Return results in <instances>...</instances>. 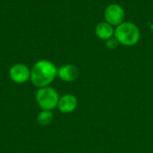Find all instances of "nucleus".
I'll list each match as a JSON object with an SVG mask.
<instances>
[{
    "label": "nucleus",
    "instance_id": "f257e3e1",
    "mask_svg": "<svg viewBox=\"0 0 153 153\" xmlns=\"http://www.w3.org/2000/svg\"><path fill=\"white\" fill-rule=\"evenodd\" d=\"M57 69L53 63L48 60H39L30 71V80L32 83L39 88L47 87L56 77Z\"/></svg>",
    "mask_w": 153,
    "mask_h": 153
},
{
    "label": "nucleus",
    "instance_id": "f03ea898",
    "mask_svg": "<svg viewBox=\"0 0 153 153\" xmlns=\"http://www.w3.org/2000/svg\"><path fill=\"white\" fill-rule=\"evenodd\" d=\"M114 37L118 43L126 47L136 45L141 38V32L138 26L130 22H124L117 26Z\"/></svg>",
    "mask_w": 153,
    "mask_h": 153
},
{
    "label": "nucleus",
    "instance_id": "7ed1b4c3",
    "mask_svg": "<svg viewBox=\"0 0 153 153\" xmlns=\"http://www.w3.org/2000/svg\"><path fill=\"white\" fill-rule=\"evenodd\" d=\"M36 100L39 106L43 110H51L57 107L59 95L54 88L47 86L38 90Z\"/></svg>",
    "mask_w": 153,
    "mask_h": 153
},
{
    "label": "nucleus",
    "instance_id": "20e7f679",
    "mask_svg": "<svg viewBox=\"0 0 153 153\" xmlns=\"http://www.w3.org/2000/svg\"><path fill=\"white\" fill-rule=\"evenodd\" d=\"M125 10L117 4H111L108 5L104 12L105 21L112 26H118L125 20Z\"/></svg>",
    "mask_w": 153,
    "mask_h": 153
},
{
    "label": "nucleus",
    "instance_id": "39448f33",
    "mask_svg": "<svg viewBox=\"0 0 153 153\" xmlns=\"http://www.w3.org/2000/svg\"><path fill=\"white\" fill-rule=\"evenodd\" d=\"M12 81L16 83H24L30 78V71L23 64H16L10 68L9 71Z\"/></svg>",
    "mask_w": 153,
    "mask_h": 153
},
{
    "label": "nucleus",
    "instance_id": "423d86ee",
    "mask_svg": "<svg viewBox=\"0 0 153 153\" xmlns=\"http://www.w3.org/2000/svg\"><path fill=\"white\" fill-rule=\"evenodd\" d=\"M78 105L77 99L73 94H65L59 98L57 108L61 113L64 114H69L74 112Z\"/></svg>",
    "mask_w": 153,
    "mask_h": 153
},
{
    "label": "nucleus",
    "instance_id": "0eeeda50",
    "mask_svg": "<svg viewBox=\"0 0 153 153\" xmlns=\"http://www.w3.org/2000/svg\"><path fill=\"white\" fill-rule=\"evenodd\" d=\"M58 77L66 82H74L79 76V71L76 66L73 65H65L57 70Z\"/></svg>",
    "mask_w": 153,
    "mask_h": 153
},
{
    "label": "nucleus",
    "instance_id": "6e6552de",
    "mask_svg": "<svg viewBox=\"0 0 153 153\" xmlns=\"http://www.w3.org/2000/svg\"><path fill=\"white\" fill-rule=\"evenodd\" d=\"M95 34L99 39L102 40H108L114 37L115 30L113 26L108 23L107 22H101L96 26Z\"/></svg>",
    "mask_w": 153,
    "mask_h": 153
},
{
    "label": "nucleus",
    "instance_id": "1a4fd4ad",
    "mask_svg": "<svg viewBox=\"0 0 153 153\" xmlns=\"http://www.w3.org/2000/svg\"><path fill=\"white\" fill-rule=\"evenodd\" d=\"M38 123L40 126H48L53 120V113L51 110H42L38 116Z\"/></svg>",
    "mask_w": 153,
    "mask_h": 153
},
{
    "label": "nucleus",
    "instance_id": "9d476101",
    "mask_svg": "<svg viewBox=\"0 0 153 153\" xmlns=\"http://www.w3.org/2000/svg\"><path fill=\"white\" fill-rule=\"evenodd\" d=\"M118 44H119V43H118L117 39L115 37H113V38H111V39L106 40V46H107V48H108V49H115V48L117 47Z\"/></svg>",
    "mask_w": 153,
    "mask_h": 153
}]
</instances>
